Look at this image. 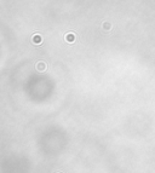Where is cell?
<instances>
[{
    "label": "cell",
    "mask_w": 155,
    "mask_h": 173,
    "mask_svg": "<svg viewBox=\"0 0 155 173\" xmlns=\"http://www.w3.org/2000/svg\"><path fill=\"white\" fill-rule=\"evenodd\" d=\"M32 43L35 44V45H40L42 43V36L40 34H34L32 38Z\"/></svg>",
    "instance_id": "cell-1"
},
{
    "label": "cell",
    "mask_w": 155,
    "mask_h": 173,
    "mask_svg": "<svg viewBox=\"0 0 155 173\" xmlns=\"http://www.w3.org/2000/svg\"><path fill=\"white\" fill-rule=\"evenodd\" d=\"M66 41L67 43H74L75 41V34L74 33H68V34H66Z\"/></svg>",
    "instance_id": "cell-2"
},
{
    "label": "cell",
    "mask_w": 155,
    "mask_h": 173,
    "mask_svg": "<svg viewBox=\"0 0 155 173\" xmlns=\"http://www.w3.org/2000/svg\"><path fill=\"white\" fill-rule=\"evenodd\" d=\"M36 69H38V70H40V71L45 70V69H46V64L44 63V62H39V63L36 64Z\"/></svg>",
    "instance_id": "cell-3"
},
{
    "label": "cell",
    "mask_w": 155,
    "mask_h": 173,
    "mask_svg": "<svg viewBox=\"0 0 155 173\" xmlns=\"http://www.w3.org/2000/svg\"><path fill=\"white\" fill-rule=\"evenodd\" d=\"M103 28L106 29V30H110V29H112V24H110V23H107V22H104V23H103Z\"/></svg>",
    "instance_id": "cell-4"
}]
</instances>
